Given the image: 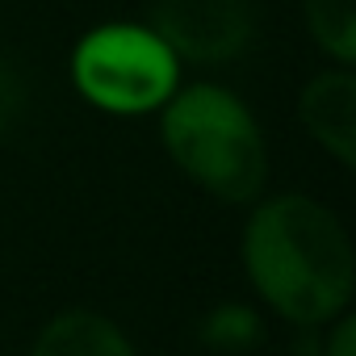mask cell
Masks as SVG:
<instances>
[{
    "label": "cell",
    "instance_id": "2",
    "mask_svg": "<svg viewBox=\"0 0 356 356\" xmlns=\"http://www.w3.org/2000/svg\"><path fill=\"white\" fill-rule=\"evenodd\" d=\"M159 143L197 189L227 206L264 197L268 147L256 113L218 84H181L159 109Z\"/></svg>",
    "mask_w": 356,
    "mask_h": 356
},
{
    "label": "cell",
    "instance_id": "8",
    "mask_svg": "<svg viewBox=\"0 0 356 356\" xmlns=\"http://www.w3.org/2000/svg\"><path fill=\"white\" fill-rule=\"evenodd\" d=\"M302 17L314 47L335 67L356 63V0H302Z\"/></svg>",
    "mask_w": 356,
    "mask_h": 356
},
{
    "label": "cell",
    "instance_id": "7",
    "mask_svg": "<svg viewBox=\"0 0 356 356\" xmlns=\"http://www.w3.org/2000/svg\"><path fill=\"white\" fill-rule=\"evenodd\" d=\"M264 339V314L248 302H218L197 318V343L218 356H243Z\"/></svg>",
    "mask_w": 356,
    "mask_h": 356
},
{
    "label": "cell",
    "instance_id": "4",
    "mask_svg": "<svg viewBox=\"0 0 356 356\" xmlns=\"http://www.w3.org/2000/svg\"><path fill=\"white\" fill-rule=\"evenodd\" d=\"M151 34L181 63H231L252 47L256 0H151Z\"/></svg>",
    "mask_w": 356,
    "mask_h": 356
},
{
    "label": "cell",
    "instance_id": "6",
    "mask_svg": "<svg viewBox=\"0 0 356 356\" xmlns=\"http://www.w3.org/2000/svg\"><path fill=\"white\" fill-rule=\"evenodd\" d=\"M30 356H138V352L109 314L76 306L42 323Z\"/></svg>",
    "mask_w": 356,
    "mask_h": 356
},
{
    "label": "cell",
    "instance_id": "3",
    "mask_svg": "<svg viewBox=\"0 0 356 356\" xmlns=\"http://www.w3.org/2000/svg\"><path fill=\"white\" fill-rule=\"evenodd\" d=\"M72 84L101 113L143 118L163 109V101L181 88V59L151 34V26L109 22L76 42Z\"/></svg>",
    "mask_w": 356,
    "mask_h": 356
},
{
    "label": "cell",
    "instance_id": "1",
    "mask_svg": "<svg viewBox=\"0 0 356 356\" xmlns=\"http://www.w3.org/2000/svg\"><path fill=\"white\" fill-rule=\"evenodd\" d=\"M239 256L256 298L293 327H327L352 306L356 252L348 227L306 193L252 202Z\"/></svg>",
    "mask_w": 356,
    "mask_h": 356
},
{
    "label": "cell",
    "instance_id": "9",
    "mask_svg": "<svg viewBox=\"0 0 356 356\" xmlns=\"http://www.w3.org/2000/svg\"><path fill=\"white\" fill-rule=\"evenodd\" d=\"M318 352H323V356H356V318H352V314L331 318Z\"/></svg>",
    "mask_w": 356,
    "mask_h": 356
},
{
    "label": "cell",
    "instance_id": "10",
    "mask_svg": "<svg viewBox=\"0 0 356 356\" xmlns=\"http://www.w3.org/2000/svg\"><path fill=\"white\" fill-rule=\"evenodd\" d=\"M0 130H5V105H0Z\"/></svg>",
    "mask_w": 356,
    "mask_h": 356
},
{
    "label": "cell",
    "instance_id": "5",
    "mask_svg": "<svg viewBox=\"0 0 356 356\" xmlns=\"http://www.w3.org/2000/svg\"><path fill=\"white\" fill-rule=\"evenodd\" d=\"M298 122L314 147H323L339 168L356 163V76L352 67H327L310 76L298 92Z\"/></svg>",
    "mask_w": 356,
    "mask_h": 356
}]
</instances>
